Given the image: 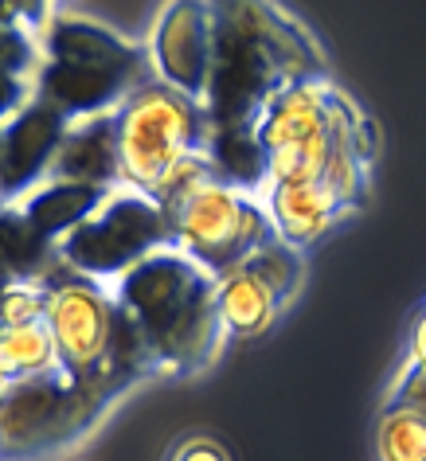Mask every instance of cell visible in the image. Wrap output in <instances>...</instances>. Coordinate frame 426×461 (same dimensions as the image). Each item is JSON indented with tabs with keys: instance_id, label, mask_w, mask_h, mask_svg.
<instances>
[{
	"instance_id": "6da1fadb",
	"label": "cell",
	"mask_w": 426,
	"mask_h": 461,
	"mask_svg": "<svg viewBox=\"0 0 426 461\" xmlns=\"http://www.w3.org/2000/svg\"><path fill=\"white\" fill-rule=\"evenodd\" d=\"M215 71L207 90L215 137L250 133L262 106L302 78L329 75L325 51L278 0H212Z\"/></svg>"
},
{
	"instance_id": "7a4b0ae2",
	"label": "cell",
	"mask_w": 426,
	"mask_h": 461,
	"mask_svg": "<svg viewBox=\"0 0 426 461\" xmlns=\"http://www.w3.org/2000/svg\"><path fill=\"white\" fill-rule=\"evenodd\" d=\"M113 294L153 348L160 375H195L220 360L227 344L220 282L180 247H165L125 270Z\"/></svg>"
},
{
	"instance_id": "3957f363",
	"label": "cell",
	"mask_w": 426,
	"mask_h": 461,
	"mask_svg": "<svg viewBox=\"0 0 426 461\" xmlns=\"http://www.w3.org/2000/svg\"><path fill=\"white\" fill-rule=\"evenodd\" d=\"M48 329L59 372L75 384L122 399L141 379L160 375L153 348L122 309L118 294L106 282L71 270L67 262H59L48 278Z\"/></svg>"
},
{
	"instance_id": "277c9868",
	"label": "cell",
	"mask_w": 426,
	"mask_h": 461,
	"mask_svg": "<svg viewBox=\"0 0 426 461\" xmlns=\"http://www.w3.org/2000/svg\"><path fill=\"white\" fill-rule=\"evenodd\" d=\"M149 48L118 36L86 16H51L43 28V63L36 95L59 106L67 118L113 113L130 95L153 83Z\"/></svg>"
},
{
	"instance_id": "5b68a950",
	"label": "cell",
	"mask_w": 426,
	"mask_h": 461,
	"mask_svg": "<svg viewBox=\"0 0 426 461\" xmlns=\"http://www.w3.org/2000/svg\"><path fill=\"white\" fill-rule=\"evenodd\" d=\"M118 395L75 384L59 367L0 391V446L5 461H40L86 442Z\"/></svg>"
},
{
	"instance_id": "8992f818",
	"label": "cell",
	"mask_w": 426,
	"mask_h": 461,
	"mask_svg": "<svg viewBox=\"0 0 426 461\" xmlns=\"http://www.w3.org/2000/svg\"><path fill=\"white\" fill-rule=\"evenodd\" d=\"M118 122V153L125 188L153 192L160 176L192 153H207L215 137L212 113L204 102L153 78L113 110Z\"/></svg>"
},
{
	"instance_id": "52a82bcc",
	"label": "cell",
	"mask_w": 426,
	"mask_h": 461,
	"mask_svg": "<svg viewBox=\"0 0 426 461\" xmlns=\"http://www.w3.org/2000/svg\"><path fill=\"white\" fill-rule=\"evenodd\" d=\"M165 247H177L165 207L137 188H113L95 215L59 239V258L98 282H118L125 270Z\"/></svg>"
},
{
	"instance_id": "ba28073f",
	"label": "cell",
	"mask_w": 426,
	"mask_h": 461,
	"mask_svg": "<svg viewBox=\"0 0 426 461\" xmlns=\"http://www.w3.org/2000/svg\"><path fill=\"white\" fill-rule=\"evenodd\" d=\"M172 219V235L184 255H192L212 274L239 267L250 250L278 239L267 200L227 180H207L184 200Z\"/></svg>"
},
{
	"instance_id": "9c48e42d",
	"label": "cell",
	"mask_w": 426,
	"mask_h": 461,
	"mask_svg": "<svg viewBox=\"0 0 426 461\" xmlns=\"http://www.w3.org/2000/svg\"><path fill=\"white\" fill-rule=\"evenodd\" d=\"M149 59L160 83L184 90L195 102H207L215 71L212 0H168L149 36Z\"/></svg>"
},
{
	"instance_id": "30bf717a",
	"label": "cell",
	"mask_w": 426,
	"mask_h": 461,
	"mask_svg": "<svg viewBox=\"0 0 426 461\" xmlns=\"http://www.w3.org/2000/svg\"><path fill=\"white\" fill-rule=\"evenodd\" d=\"M67 130L71 118L40 95L0 130V203H20L48 180Z\"/></svg>"
},
{
	"instance_id": "8fae6325",
	"label": "cell",
	"mask_w": 426,
	"mask_h": 461,
	"mask_svg": "<svg viewBox=\"0 0 426 461\" xmlns=\"http://www.w3.org/2000/svg\"><path fill=\"white\" fill-rule=\"evenodd\" d=\"M349 90L332 83V75H317V78H302V83L286 86L282 95H274L262 113L250 125V137L262 149V157L274 149H286L294 141L313 137L321 125H329L337 113L349 106Z\"/></svg>"
},
{
	"instance_id": "7c38bea8",
	"label": "cell",
	"mask_w": 426,
	"mask_h": 461,
	"mask_svg": "<svg viewBox=\"0 0 426 461\" xmlns=\"http://www.w3.org/2000/svg\"><path fill=\"white\" fill-rule=\"evenodd\" d=\"M262 200H267L278 239L294 243L297 250L325 239L349 215L364 212L360 200L344 195L332 184H270V188H262Z\"/></svg>"
},
{
	"instance_id": "4fadbf2b",
	"label": "cell",
	"mask_w": 426,
	"mask_h": 461,
	"mask_svg": "<svg viewBox=\"0 0 426 461\" xmlns=\"http://www.w3.org/2000/svg\"><path fill=\"white\" fill-rule=\"evenodd\" d=\"M48 180L90 184V188H118V184H125L113 113H95V118L71 122L59 153H55Z\"/></svg>"
},
{
	"instance_id": "5bb4252c",
	"label": "cell",
	"mask_w": 426,
	"mask_h": 461,
	"mask_svg": "<svg viewBox=\"0 0 426 461\" xmlns=\"http://www.w3.org/2000/svg\"><path fill=\"white\" fill-rule=\"evenodd\" d=\"M59 243L24 215L20 203H0V290L13 282H43L59 267Z\"/></svg>"
},
{
	"instance_id": "9a60e30c",
	"label": "cell",
	"mask_w": 426,
	"mask_h": 461,
	"mask_svg": "<svg viewBox=\"0 0 426 461\" xmlns=\"http://www.w3.org/2000/svg\"><path fill=\"white\" fill-rule=\"evenodd\" d=\"M215 282H220V317H223L227 337L255 340L262 332H270L274 321L282 317L286 302L247 267V262L215 274Z\"/></svg>"
},
{
	"instance_id": "2e32d148",
	"label": "cell",
	"mask_w": 426,
	"mask_h": 461,
	"mask_svg": "<svg viewBox=\"0 0 426 461\" xmlns=\"http://www.w3.org/2000/svg\"><path fill=\"white\" fill-rule=\"evenodd\" d=\"M110 192L113 188H90V184L43 180L40 188H32L24 200H20V207H24V215L51 239V243H59V239L71 235V230L83 223V219H90L102 203H106Z\"/></svg>"
},
{
	"instance_id": "e0dca14e",
	"label": "cell",
	"mask_w": 426,
	"mask_h": 461,
	"mask_svg": "<svg viewBox=\"0 0 426 461\" xmlns=\"http://www.w3.org/2000/svg\"><path fill=\"white\" fill-rule=\"evenodd\" d=\"M59 367L55 340L48 321L40 325H0V379L20 384V379H36Z\"/></svg>"
},
{
	"instance_id": "ac0fdd59",
	"label": "cell",
	"mask_w": 426,
	"mask_h": 461,
	"mask_svg": "<svg viewBox=\"0 0 426 461\" xmlns=\"http://www.w3.org/2000/svg\"><path fill=\"white\" fill-rule=\"evenodd\" d=\"M376 461H426V411L414 402H384L376 419Z\"/></svg>"
},
{
	"instance_id": "d6986e66",
	"label": "cell",
	"mask_w": 426,
	"mask_h": 461,
	"mask_svg": "<svg viewBox=\"0 0 426 461\" xmlns=\"http://www.w3.org/2000/svg\"><path fill=\"white\" fill-rule=\"evenodd\" d=\"M48 321V278L13 282L0 290V325H40Z\"/></svg>"
},
{
	"instance_id": "ffe728a7",
	"label": "cell",
	"mask_w": 426,
	"mask_h": 461,
	"mask_svg": "<svg viewBox=\"0 0 426 461\" xmlns=\"http://www.w3.org/2000/svg\"><path fill=\"white\" fill-rule=\"evenodd\" d=\"M43 63V48L36 43V32L20 24H0V71L36 78Z\"/></svg>"
},
{
	"instance_id": "44dd1931",
	"label": "cell",
	"mask_w": 426,
	"mask_h": 461,
	"mask_svg": "<svg viewBox=\"0 0 426 461\" xmlns=\"http://www.w3.org/2000/svg\"><path fill=\"white\" fill-rule=\"evenodd\" d=\"M32 98H36V78H20V75L0 71V130H5Z\"/></svg>"
},
{
	"instance_id": "7402d4cb",
	"label": "cell",
	"mask_w": 426,
	"mask_h": 461,
	"mask_svg": "<svg viewBox=\"0 0 426 461\" xmlns=\"http://www.w3.org/2000/svg\"><path fill=\"white\" fill-rule=\"evenodd\" d=\"M399 372H422L426 375V302L407 329V352H403V360H399Z\"/></svg>"
},
{
	"instance_id": "603a6c76",
	"label": "cell",
	"mask_w": 426,
	"mask_h": 461,
	"mask_svg": "<svg viewBox=\"0 0 426 461\" xmlns=\"http://www.w3.org/2000/svg\"><path fill=\"white\" fill-rule=\"evenodd\" d=\"M414 402L419 411H426V375L422 372H395L391 375V384H387V395L384 402Z\"/></svg>"
},
{
	"instance_id": "cb8c5ba5",
	"label": "cell",
	"mask_w": 426,
	"mask_h": 461,
	"mask_svg": "<svg viewBox=\"0 0 426 461\" xmlns=\"http://www.w3.org/2000/svg\"><path fill=\"white\" fill-rule=\"evenodd\" d=\"M168 461H231V454L215 442V438H188L172 449Z\"/></svg>"
},
{
	"instance_id": "d4e9b609",
	"label": "cell",
	"mask_w": 426,
	"mask_h": 461,
	"mask_svg": "<svg viewBox=\"0 0 426 461\" xmlns=\"http://www.w3.org/2000/svg\"><path fill=\"white\" fill-rule=\"evenodd\" d=\"M13 8H16L20 28H28V32H43L51 24V20H48L51 0H13Z\"/></svg>"
},
{
	"instance_id": "484cf974",
	"label": "cell",
	"mask_w": 426,
	"mask_h": 461,
	"mask_svg": "<svg viewBox=\"0 0 426 461\" xmlns=\"http://www.w3.org/2000/svg\"><path fill=\"white\" fill-rule=\"evenodd\" d=\"M0 24H20V20H16V8H13V0H0Z\"/></svg>"
},
{
	"instance_id": "4316f807",
	"label": "cell",
	"mask_w": 426,
	"mask_h": 461,
	"mask_svg": "<svg viewBox=\"0 0 426 461\" xmlns=\"http://www.w3.org/2000/svg\"><path fill=\"white\" fill-rule=\"evenodd\" d=\"M0 461H5V446H0Z\"/></svg>"
},
{
	"instance_id": "83f0119b",
	"label": "cell",
	"mask_w": 426,
	"mask_h": 461,
	"mask_svg": "<svg viewBox=\"0 0 426 461\" xmlns=\"http://www.w3.org/2000/svg\"><path fill=\"white\" fill-rule=\"evenodd\" d=\"M5 387H8V384H5V379H0V391H5Z\"/></svg>"
}]
</instances>
